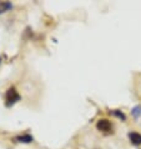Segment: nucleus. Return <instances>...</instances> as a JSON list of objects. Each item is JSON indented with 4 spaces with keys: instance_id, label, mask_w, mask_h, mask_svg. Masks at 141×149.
Listing matches in <instances>:
<instances>
[{
    "instance_id": "7",
    "label": "nucleus",
    "mask_w": 141,
    "mask_h": 149,
    "mask_svg": "<svg viewBox=\"0 0 141 149\" xmlns=\"http://www.w3.org/2000/svg\"><path fill=\"white\" fill-rule=\"evenodd\" d=\"M131 115H132V118H134V119L141 118V104L135 105L134 108L131 109Z\"/></svg>"
},
{
    "instance_id": "5",
    "label": "nucleus",
    "mask_w": 141,
    "mask_h": 149,
    "mask_svg": "<svg viewBox=\"0 0 141 149\" xmlns=\"http://www.w3.org/2000/svg\"><path fill=\"white\" fill-rule=\"evenodd\" d=\"M11 9H13V4L10 1H0V14H4Z\"/></svg>"
},
{
    "instance_id": "1",
    "label": "nucleus",
    "mask_w": 141,
    "mask_h": 149,
    "mask_svg": "<svg viewBox=\"0 0 141 149\" xmlns=\"http://www.w3.org/2000/svg\"><path fill=\"white\" fill-rule=\"evenodd\" d=\"M21 95L19 94V92L15 89V86H10L9 89L5 92V97H4V102H5V107L10 108V107L15 105L18 102H20Z\"/></svg>"
},
{
    "instance_id": "8",
    "label": "nucleus",
    "mask_w": 141,
    "mask_h": 149,
    "mask_svg": "<svg viewBox=\"0 0 141 149\" xmlns=\"http://www.w3.org/2000/svg\"><path fill=\"white\" fill-rule=\"evenodd\" d=\"M1 63H3V58L0 56V65H1Z\"/></svg>"
},
{
    "instance_id": "3",
    "label": "nucleus",
    "mask_w": 141,
    "mask_h": 149,
    "mask_svg": "<svg viewBox=\"0 0 141 149\" xmlns=\"http://www.w3.org/2000/svg\"><path fill=\"white\" fill-rule=\"evenodd\" d=\"M127 138L130 140V143L135 147H140L141 146V134L139 132H135V130H131L127 133Z\"/></svg>"
},
{
    "instance_id": "6",
    "label": "nucleus",
    "mask_w": 141,
    "mask_h": 149,
    "mask_svg": "<svg viewBox=\"0 0 141 149\" xmlns=\"http://www.w3.org/2000/svg\"><path fill=\"white\" fill-rule=\"evenodd\" d=\"M109 113L111 114V115H114V117H116V118H119L120 120H122V122H125L126 120V115L124 114V111H121V110H118V109H114V110H110Z\"/></svg>"
},
{
    "instance_id": "2",
    "label": "nucleus",
    "mask_w": 141,
    "mask_h": 149,
    "mask_svg": "<svg viewBox=\"0 0 141 149\" xmlns=\"http://www.w3.org/2000/svg\"><path fill=\"white\" fill-rule=\"evenodd\" d=\"M96 129L104 134H110V133H113V124H111L109 119L101 118L96 122Z\"/></svg>"
},
{
    "instance_id": "4",
    "label": "nucleus",
    "mask_w": 141,
    "mask_h": 149,
    "mask_svg": "<svg viewBox=\"0 0 141 149\" xmlns=\"http://www.w3.org/2000/svg\"><path fill=\"white\" fill-rule=\"evenodd\" d=\"M14 140L16 143H23V144H29V143H32L34 142V136L29 133L25 134H21V135H16Z\"/></svg>"
}]
</instances>
